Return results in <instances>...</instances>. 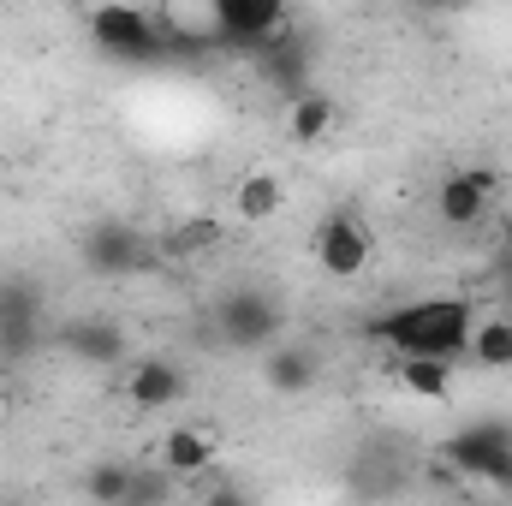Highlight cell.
I'll use <instances>...</instances> for the list:
<instances>
[{
    "mask_svg": "<svg viewBox=\"0 0 512 506\" xmlns=\"http://www.w3.org/2000/svg\"><path fill=\"white\" fill-rule=\"evenodd\" d=\"M370 340L393 346L399 358H441V364H459L471 352V334H477V310L465 298H423V304H399L376 316L364 328Z\"/></svg>",
    "mask_w": 512,
    "mask_h": 506,
    "instance_id": "1",
    "label": "cell"
},
{
    "mask_svg": "<svg viewBox=\"0 0 512 506\" xmlns=\"http://www.w3.org/2000/svg\"><path fill=\"white\" fill-rule=\"evenodd\" d=\"M215 328H221V340H227V346L256 352V346H274V334L286 328V310H280V298H274L268 286H239V292H227V298H221Z\"/></svg>",
    "mask_w": 512,
    "mask_h": 506,
    "instance_id": "2",
    "label": "cell"
},
{
    "mask_svg": "<svg viewBox=\"0 0 512 506\" xmlns=\"http://www.w3.org/2000/svg\"><path fill=\"white\" fill-rule=\"evenodd\" d=\"M447 465L459 477H483L495 489H512V423H477L447 441Z\"/></svg>",
    "mask_w": 512,
    "mask_h": 506,
    "instance_id": "3",
    "label": "cell"
},
{
    "mask_svg": "<svg viewBox=\"0 0 512 506\" xmlns=\"http://www.w3.org/2000/svg\"><path fill=\"white\" fill-rule=\"evenodd\" d=\"M310 251H316V268H322V274H334V280H358L364 262H370V227H364L352 209H340V215H328V221L316 227Z\"/></svg>",
    "mask_w": 512,
    "mask_h": 506,
    "instance_id": "4",
    "label": "cell"
},
{
    "mask_svg": "<svg viewBox=\"0 0 512 506\" xmlns=\"http://www.w3.org/2000/svg\"><path fill=\"white\" fill-rule=\"evenodd\" d=\"M42 340V292L36 280H0V358H24Z\"/></svg>",
    "mask_w": 512,
    "mask_h": 506,
    "instance_id": "5",
    "label": "cell"
},
{
    "mask_svg": "<svg viewBox=\"0 0 512 506\" xmlns=\"http://www.w3.org/2000/svg\"><path fill=\"white\" fill-rule=\"evenodd\" d=\"M209 18H215V36H221V42L251 48V54L268 36L286 30V6H280V0H215Z\"/></svg>",
    "mask_w": 512,
    "mask_h": 506,
    "instance_id": "6",
    "label": "cell"
},
{
    "mask_svg": "<svg viewBox=\"0 0 512 506\" xmlns=\"http://www.w3.org/2000/svg\"><path fill=\"white\" fill-rule=\"evenodd\" d=\"M90 30H96V42H102L108 54H120V60H149V54L161 48L155 12H143V6H96V12H90Z\"/></svg>",
    "mask_w": 512,
    "mask_h": 506,
    "instance_id": "7",
    "label": "cell"
},
{
    "mask_svg": "<svg viewBox=\"0 0 512 506\" xmlns=\"http://www.w3.org/2000/svg\"><path fill=\"white\" fill-rule=\"evenodd\" d=\"M489 197H495V173H489V167H459V173L441 179L435 215H441L447 227H477L483 209H489Z\"/></svg>",
    "mask_w": 512,
    "mask_h": 506,
    "instance_id": "8",
    "label": "cell"
},
{
    "mask_svg": "<svg viewBox=\"0 0 512 506\" xmlns=\"http://www.w3.org/2000/svg\"><path fill=\"white\" fill-rule=\"evenodd\" d=\"M143 239H137V227L126 221H102V227H90V239H84V262L96 268V274H131V268H143Z\"/></svg>",
    "mask_w": 512,
    "mask_h": 506,
    "instance_id": "9",
    "label": "cell"
},
{
    "mask_svg": "<svg viewBox=\"0 0 512 506\" xmlns=\"http://www.w3.org/2000/svg\"><path fill=\"white\" fill-rule=\"evenodd\" d=\"M120 393H126L137 411H161V405H173L185 393V376L167 358H143V364H131V376L120 381Z\"/></svg>",
    "mask_w": 512,
    "mask_h": 506,
    "instance_id": "10",
    "label": "cell"
},
{
    "mask_svg": "<svg viewBox=\"0 0 512 506\" xmlns=\"http://www.w3.org/2000/svg\"><path fill=\"white\" fill-rule=\"evenodd\" d=\"M256 60H262V72H268V84H280L292 102L310 90V84H304V72H310V48H304L298 36H268V42L256 48Z\"/></svg>",
    "mask_w": 512,
    "mask_h": 506,
    "instance_id": "11",
    "label": "cell"
},
{
    "mask_svg": "<svg viewBox=\"0 0 512 506\" xmlns=\"http://www.w3.org/2000/svg\"><path fill=\"white\" fill-rule=\"evenodd\" d=\"M209 465H215V435L209 429H197V423L167 429V441H161V471L167 477H197Z\"/></svg>",
    "mask_w": 512,
    "mask_h": 506,
    "instance_id": "12",
    "label": "cell"
},
{
    "mask_svg": "<svg viewBox=\"0 0 512 506\" xmlns=\"http://www.w3.org/2000/svg\"><path fill=\"white\" fill-rule=\"evenodd\" d=\"M60 340H66L72 358H84V364H96V370H108V364L126 358V334H120V322H72Z\"/></svg>",
    "mask_w": 512,
    "mask_h": 506,
    "instance_id": "13",
    "label": "cell"
},
{
    "mask_svg": "<svg viewBox=\"0 0 512 506\" xmlns=\"http://www.w3.org/2000/svg\"><path fill=\"white\" fill-rule=\"evenodd\" d=\"M316 352H304V346H274L268 358H262V381H268V393H304L310 381H316Z\"/></svg>",
    "mask_w": 512,
    "mask_h": 506,
    "instance_id": "14",
    "label": "cell"
},
{
    "mask_svg": "<svg viewBox=\"0 0 512 506\" xmlns=\"http://www.w3.org/2000/svg\"><path fill=\"white\" fill-rule=\"evenodd\" d=\"M334 120H340V102H334L328 90H304V96L286 108V131H292L298 143H322V137L334 131Z\"/></svg>",
    "mask_w": 512,
    "mask_h": 506,
    "instance_id": "15",
    "label": "cell"
},
{
    "mask_svg": "<svg viewBox=\"0 0 512 506\" xmlns=\"http://www.w3.org/2000/svg\"><path fill=\"white\" fill-rule=\"evenodd\" d=\"M393 376H399L405 393H417V399H447L453 393V364H441V358H399Z\"/></svg>",
    "mask_w": 512,
    "mask_h": 506,
    "instance_id": "16",
    "label": "cell"
},
{
    "mask_svg": "<svg viewBox=\"0 0 512 506\" xmlns=\"http://www.w3.org/2000/svg\"><path fill=\"white\" fill-rule=\"evenodd\" d=\"M233 203H239V215H245V221H274V215H280V203H286V185H280L274 173H245V179H239V191H233Z\"/></svg>",
    "mask_w": 512,
    "mask_h": 506,
    "instance_id": "17",
    "label": "cell"
},
{
    "mask_svg": "<svg viewBox=\"0 0 512 506\" xmlns=\"http://www.w3.org/2000/svg\"><path fill=\"white\" fill-rule=\"evenodd\" d=\"M221 245V221L215 215H191V221H179L167 239H161V251L179 256V262H191V256H209Z\"/></svg>",
    "mask_w": 512,
    "mask_h": 506,
    "instance_id": "18",
    "label": "cell"
},
{
    "mask_svg": "<svg viewBox=\"0 0 512 506\" xmlns=\"http://www.w3.org/2000/svg\"><path fill=\"white\" fill-rule=\"evenodd\" d=\"M131 465H120V459H102V465H90L84 471V495L96 506H126V495H131Z\"/></svg>",
    "mask_w": 512,
    "mask_h": 506,
    "instance_id": "19",
    "label": "cell"
},
{
    "mask_svg": "<svg viewBox=\"0 0 512 506\" xmlns=\"http://www.w3.org/2000/svg\"><path fill=\"white\" fill-rule=\"evenodd\" d=\"M471 358H477L483 370H512V322H477Z\"/></svg>",
    "mask_w": 512,
    "mask_h": 506,
    "instance_id": "20",
    "label": "cell"
},
{
    "mask_svg": "<svg viewBox=\"0 0 512 506\" xmlns=\"http://www.w3.org/2000/svg\"><path fill=\"white\" fill-rule=\"evenodd\" d=\"M161 501H167V471H137L126 506H161Z\"/></svg>",
    "mask_w": 512,
    "mask_h": 506,
    "instance_id": "21",
    "label": "cell"
},
{
    "mask_svg": "<svg viewBox=\"0 0 512 506\" xmlns=\"http://www.w3.org/2000/svg\"><path fill=\"white\" fill-rule=\"evenodd\" d=\"M203 506H251V495H245V489H215Z\"/></svg>",
    "mask_w": 512,
    "mask_h": 506,
    "instance_id": "22",
    "label": "cell"
}]
</instances>
